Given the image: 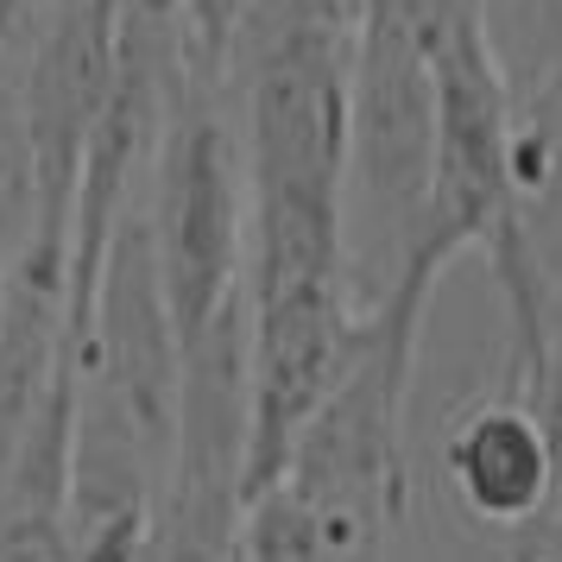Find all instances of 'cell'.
<instances>
[{"label": "cell", "instance_id": "obj_6", "mask_svg": "<svg viewBox=\"0 0 562 562\" xmlns=\"http://www.w3.org/2000/svg\"><path fill=\"white\" fill-rule=\"evenodd\" d=\"M486 45L512 95L562 70V0H486Z\"/></svg>", "mask_w": 562, "mask_h": 562}, {"label": "cell", "instance_id": "obj_5", "mask_svg": "<svg viewBox=\"0 0 562 562\" xmlns=\"http://www.w3.org/2000/svg\"><path fill=\"white\" fill-rule=\"evenodd\" d=\"M38 234V146L26 121V20L0 38V266Z\"/></svg>", "mask_w": 562, "mask_h": 562}, {"label": "cell", "instance_id": "obj_1", "mask_svg": "<svg viewBox=\"0 0 562 562\" xmlns=\"http://www.w3.org/2000/svg\"><path fill=\"white\" fill-rule=\"evenodd\" d=\"M424 323H430V297L417 291H392L367 316L341 385L310 417L291 468L272 481L310 518L329 562H380L392 525L405 518V405L417 380Z\"/></svg>", "mask_w": 562, "mask_h": 562}, {"label": "cell", "instance_id": "obj_3", "mask_svg": "<svg viewBox=\"0 0 562 562\" xmlns=\"http://www.w3.org/2000/svg\"><path fill=\"white\" fill-rule=\"evenodd\" d=\"M139 209L153 228L158 284L178 323V348H190L247 304L254 215H247V158L234 133L228 82H209L196 70L178 77Z\"/></svg>", "mask_w": 562, "mask_h": 562}, {"label": "cell", "instance_id": "obj_8", "mask_svg": "<svg viewBox=\"0 0 562 562\" xmlns=\"http://www.w3.org/2000/svg\"><path fill=\"white\" fill-rule=\"evenodd\" d=\"M557 562H562V557H557Z\"/></svg>", "mask_w": 562, "mask_h": 562}, {"label": "cell", "instance_id": "obj_4", "mask_svg": "<svg viewBox=\"0 0 562 562\" xmlns=\"http://www.w3.org/2000/svg\"><path fill=\"white\" fill-rule=\"evenodd\" d=\"M449 486L468 518L537 537L562 506L557 449H550L543 417L518 392L474 405L449 436Z\"/></svg>", "mask_w": 562, "mask_h": 562}, {"label": "cell", "instance_id": "obj_2", "mask_svg": "<svg viewBox=\"0 0 562 562\" xmlns=\"http://www.w3.org/2000/svg\"><path fill=\"white\" fill-rule=\"evenodd\" d=\"M436 178V70L398 0H360L355 114H348V272L360 316L398 291L417 259Z\"/></svg>", "mask_w": 562, "mask_h": 562}, {"label": "cell", "instance_id": "obj_7", "mask_svg": "<svg viewBox=\"0 0 562 562\" xmlns=\"http://www.w3.org/2000/svg\"><path fill=\"white\" fill-rule=\"evenodd\" d=\"M171 7H178V20H183V64L209 82H228L247 0H171Z\"/></svg>", "mask_w": 562, "mask_h": 562}]
</instances>
